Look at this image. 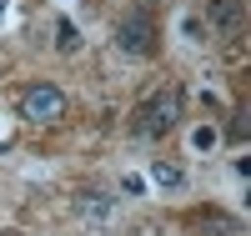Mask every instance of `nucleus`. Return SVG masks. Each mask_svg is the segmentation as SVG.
<instances>
[{"instance_id": "3", "label": "nucleus", "mask_w": 251, "mask_h": 236, "mask_svg": "<svg viewBox=\"0 0 251 236\" xmlns=\"http://www.w3.org/2000/svg\"><path fill=\"white\" fill-rule=\"evenodd\" d=\"M116 46L131 51V55H151V51H156V26H151V15H146V10L121 15V26H116Z\"/></svg>"}, {"instance_id": "7", "label": "nucleus", "mask_w": 251, "mask_h": 236, "mask_svg": "<svg viewBox=\"0 0 251 236\" xmlns=\"http://www.w3.org/2000/svg\"><path fill=\"white\" fill-rule=\"evenodd\" d=\"M55 35H60L55 46L66 51V55H71V51H80V35H75V26H71V20H60V26H55Z\"/></svg>"}, {"instance_id": "9", "label": "nucleus", "mask_w": 251, "mask_h": 236, "mask_svg": "<svg viewBox=\"0 0 251 236\" xmlns=\"http://www.w3.org/2000/svg\"><path fill=\"white\" fill-rule=\"evenodd\" d=\"M121 191H126V196H141L146 181H141V176H126V181H121Z\"/></svg>"}, {"instance_id": "2", "label": "nucleus", "mask_w": 251, "mask_h": 236, "mask_svg": "<svg viewBox=\"0 0 251 236\" xmlns=\"http://www.w3.org/2000/svg\"><path fill=\"white\" fill-rule=\"evenodd\" d=\"M20 116L35 121V126H50L66 116V91L60 85H25L20 91Z\"/></svg>"}, {"instance_id": "1", "label": "nucleus", "mask_w": 251, "mask_h": 236, "mask_svg": "<svg viewBox=\"0 0 251 236\" xmlns=\"http://www.w3.org/2000/svg\"><path fill=\"white\" fill-rule=\"evenodd\" d=\"M181 105H186V91H181V85H161L151 101H141V105H136L131 131H136V136H146V141L171 136V131H176V121H181Z\"/></svg>"}, {"instance_id": "6", "label": "nucleus", "mask_w": 251, "mask_h": 236, "mask_svg": "<svg viewBox=\"0 0 251 236\" xmlns=\"http://www.w3.org/2000/svg\"><path fill=\"white\" fill-rule=\"evenodd\" d=\"M151 181L166 186V191H181V186H186V171H181L176 161H156V166H151Z\"/></svg>"}, {"instance_id": "12", "label": "nucleus", "mask_w": 251, "mask_h": 236, "mask_svg": "<svg viewBox=\"0 0 251 236\" xmlns=\"http://www.w3.org/2000/svg\"><path fill=\"white\" fill-rule=\"evenodd\" d=\"M5 236H15V231H5Z\"/></svg>"}, {"instance_id": "4", "label": "nucleus", "mask_w": 251, "mask_h": 236, "mask_svg": "<svg viewBox=\"0 0 251 236\" xmlns=\"http://www.w3.org/2000/svg\"><path fill=\"white\" fill-rule=\"evenodd\" d=\"M246 15V0H206V20H211L216 35H236Z\"/></svg>"}, {"instance_id": "5", "label": "nucleus", "mask_w": 251, "mask_h": 236, "mask_svg": "<svg viewBox=\"0 0 251 236\" xmlns=\"http://www.w3.org/2000/svg\"><path fill=\"white\" fill-rule=\"evenodd\" d=\"M75 211H80V221L96 226V231H106L116 221V206H111V196H100V191H86V196L75 201Z\"/></svg>"}, {"instance_id": "8", "label": "nucleus", "mask_w": 251, "mask_h": 236, "mask_svg": "<svg viewBox=\"0 0 251 236\" xmlns=\"http://www.w3.org/2000/svg\"><path fill=\"white\" fill-rule=\"evenodd\" d=\"M191 141H196V151H206V146H216V131H211V126H201Z\"/></svg>"}, {"instance_id": "11", "label": "nucleus", "mask_w": 251, "mask_h": 236, "mask_svg": "<svg viewBox=\"0 0 251 236\" xmlns=\"http://www.w3.org/2000/svg\"><path fill=\"white\" fill-rule=\"evenodd\" d=\"M5 10H10V0H0V20H5Z\"/></svg>"}, {"instance_id": "10", "label": "nucleus", "mask_w": 251, "mask_h": 236, "mask_svg": "<svg viewBox=\"0 0 251 236\" xmlns=\"http://www.w3.org/2000/svg\"><path fill=\"white\" fill-rule=\"evenodd\" d=\"M231 141H246V111H241V116L231 121Z\"/></svg>"}]
</instances>
